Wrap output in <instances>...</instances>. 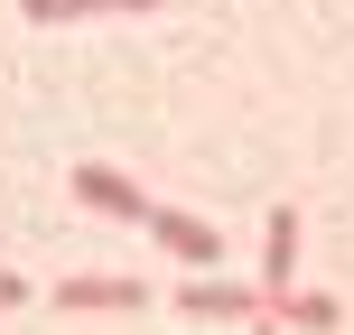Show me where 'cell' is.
Segmentation results:
<instances>
[{
    "mask_svg": "<svg viewBox=\"0 0 354 335\" xmlns=\"http://www.w3.org/2000/svg\"><path fill=\"white\" fill-rule=\"evenodd\" d=\"M140 233L168 251V261H187V270H224V233H214L205 214H187V205H149Z\"/></svg>",
    "mask_w": 354,
    "mask_h": 335,
    "instance_id": "1",
    "label": "cell"
},
{
    "mask_svg": "<svg viewBox=\"0 0 354 335\" xmlns=\"http://www.w3.org/2000/svg\"><path fill=\"white\" fill-rule=\"evenodd\" d=\"M168 307H177V317H205V326H252V317H261V289L224 280V270H196Z\"/></svg>",
    "mask_w": 354,
    "mask_h": 335,
    "instance_id": "2",
    "label": "cell"
},
{
    "mask_svg": "<svg viewBox=\"0 0 354 335\" xmlns=\"http://www.w3.org/2000/svg\"><path fill=\"white\" fill-rule=\"evenodd\" d=\"M56 307L66 317H131V307H149V289L122 270H75V280H56Z\"/></svg>",
    "mask_w": 354,
    "mask_h": 335,
    "instance_id": "3",
    "label": "cell"
},
{
    "mask_svg": "<svg viewBox=\"0 0 354 335\" xmlns=\"http://www.w3.org/2000/svg\"><path fill=\"white\" fill-rule=\"evenodd\" d=\"M75 205H84V214H112V224H140V214H149V195L131 186L122 168H103V159H84V168H75Z\"/></svg>",
    "mask_w": 354,
    "mask_h": 335,
    "instance_id": "4",
    "label": "cell"
},
{
    "mask_svg": "<svg viewBox=\"0 0 354 335\" xmlns=\"http://www.w3.org/2000/svg\"><path fill=\"white\" fill-rule=\"evenodd\" d=\"M299 289V205H270L261 224V307Z\"/></svg>",
    "mask_w": 354,
    "mask_h": 335,
    "instance_id": "5",
    "label": "cell"
},
{
    "mask_svg": "<svg viewBox=\"0 0 354 335\" xmlns=\"http://www.w3.org/2000/svg\"><path fill=\"white\" fill-rule=\"evenodd\" d=\"M19 10H28L37 28H66V19H140V10H159V0H19Z\"/></svg>",
    "mask_w": 354,
    "mask_h": 335,
    "instance_id": "6",
    "label": "cell"
},
{
    "mask_svg": "<svg viewBox=\"0 0 354 335\" xmlns=\"http://www.w3.org/2000/svg\"><path fill=\"white\" fill-rule=\"evenodd\" d=\"M270 317L299 326V335H336V326H345V307L326 298V289H289V298H270Z\"/></svg>",
    "mask_w": 354,
    "mask_h": 335,
    "instance_id": "7",
    "label": "cell"
},
{
    "mask_svg": "<svg viewBox=\"0 0 354 335\" xmlns=\"http://www.w3.org/2000/svg\"><path fill=\"white\" fill-rule=\"evenodd\" d=\"M0 307H28V280L19 270H0Z\"/></svg>",
    "mask_w": 354,
    "mask_h": 335,
    "instance_id": "8",
    "label": "cell"
},
{
    "mask_svg": "<svg viewBox=\"0 0 354 335\" xmlns=\"http://www.w3.org/2000/svg\"><path fill=\"white\" fill-rule=\"evenodd\" d=\"M252 335H289V326H280V317H270V307H261V317H252Z\"/></svg>",
    "mask_w": 354,
    "mask_h": 335,
    "instance_id": "9",
    "label": "cell"
}]
</instances>
